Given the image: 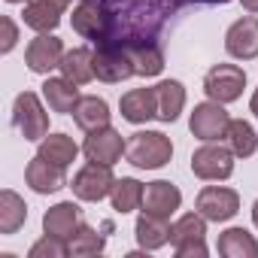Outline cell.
I'll use <instances>...</instances> for the list:
<instances>
[{"mask_svg": "<svg viewBox=\"0 0 258 258\" xmlns=\"http://www.w3.org/2000/svg\"><path fill=\"white\" fill-rule=\"evenodd\" d=\"M25 222H28L25 201L13 188H4L0 191V234H16Z\"/></svg>", "mask_w": 258, "mask_h": 258, "instance_id": "cell-27", "label": "cell"}, {"mask_svg": "<svg viewBox=\"0 0 258 258\" xmlns=\"http://www.w3.org/2000/svg\"><path fill=\"white\" fill-rule=\"evenodd\" d=\"M0 28H4V43H0V52H13L16 49V43H19V28H16V22L10 19V16H4L0 19Z\"/></svg>", "mask_w": 258, "mask_h": 258, "instance_id": "cell-32", "label": "cell"}, {"mask_svg": "<svg viewBox=\"0 0 258 258\" xmlns=\"http://www.w3.org/2000/svg\"><path fill=\"white\" fill-rule=\"evenodd\" d=\"M64 55H67V52H64V43H61L55 34H40V37L31 40V46L25 49V64H28L31 73L46 76V73H52L55 67H61Z\"/></svg>", "mask_w": 258, "mask_h": 258, "instance_id": "cell-12", "label": "cell"}, {"mask_svg": "<svg viewBox=\"0 0 258 258\" xmlns=\"http://www.w3.org/2000/svg\"><path fill=\"white\" fill-rule=\"evenodd\" d=\"M155 94H158V118L167 121V124L176 121L179 112H182V106H185V88H182V82L164 79V82L155 85Z\"/></svg>", "mask_w": 258, "mask_h": 258, "instance_id": "cell-24", "label": "cell"}, {"mask_svg": "<svg viewBox=\"0 0 258 258\" xmlns=\"http://www.w3.org/2000/svg\"><path fill=\"white\" fill-rule=\"evenodd\" d=\"M13 124L25 140H43L49 134V112L43 109L40 97L34 91H22L13 106Z\"/></svg>", "mask_w": 258, "mask_h": 258, "instance_id": "cell-4", "label": "cell"}, {"mask_svg": "<svg viewBox=\"0 0 258 258\" xmlns=\"http://www.w3.org/2000/svg\"><path fill=\"white\" fill-rule=\"evenodd\" d=\"M243 85H246V73L237 64H216L204 76V91L216 103H234L243 94Z\"/></svg>", "mask_w": 258, "mask_h": 258, "instance_id": "cell-7", "label": "cell"}, {"mask_svg": "<svg viewBox=\"0 0 258 258\" xmlns=\"http://www.w3.org/2000/svg\"><path fill=\"white\" fill-rule=\"evenodd\" d=\"M170 4L179 10V7H185V4H228V0H170Z\"/></svg>", "mask_w": 258, "mask_h": 258, "instance_id": "cell-33", "label": "cell"}, {"mask_svg": "<svg viewBox=\"0 0 258 258\" xmlns=\"http://www.w3.org/2000/svg\"><path fill=\"white\" fill-rule=\"evenodd\" d=\"M61 16H64V7L61 4H52V0H28L22 19L37 34H52L61 25Z\"/></svg>", "mask_w": 258, "mask_h": 258, "instance_id": "cell-19", "label": "cell"}, {"mask_svg": "<svg viewBox=\"0 0 258 258\" xmlns=\"http://www.w3.org/2000/svg\"><path fill=\"white\" fill-rule=\"evenodd\" d=\"M207 219L201 213H185L173 222L170 243L179 258H207Z\"/></svg>", "mask_w": 258, "mask_h": 258, "instance_id": "cell-3", "label": "cell"}, {"mask_svg": "<svg viewBox=\"0 0 258 258\" xmlns=\"http://www.w3.org/2000/svg\"><path fill=\"white\" fill-rule=\"evenodd\" d=\"M127 149V143L121 140V134L115 131V127H97V131H88L85 143H82V152L88 161H97V164H115L121 158V152Z\"/></svg>", "mask_w": 258, "mask_h": 258, "instance_id": "cell-11", "label": "cell"}, {"mask_svg": "<svg viewBox=\"0 0 258 258\" xmlns=\"http://www.w3.org/2000/svg\"><path fill=\"white\" fill-rule=\"evenodd\" d=\"M67 243H70V255H76V258L100 255V252H103V246H106L103 234H97V231H94V228H88V225H79V228H76V234H73Z\"/></svg>", "mask_w": 258, "mask_h": 258, "instance_id": "cell-30", "label": "cell"}, {"mask_svg": "<svg viewBox=\"0 0 258 258\" xmlns=\"http://www.w3.org/2000/svg\"><path fill=\"white\" fill-rule=\"evenodd\" d=\"M234 152H231V146H222L219 140H213V143H204L195 155H191V173L198 176V179H207V182H213V179H228L231 173H234Z\"/></svg>", "mask_w": 258, "mask_h": 258, "instance_id": "cell-5", "label": "cell"}, {"mask_svg": "<svg viewBox=\"0 0 258 258\" xmlns=\"http://www.w3.org/2000/svg\"><path fill=\"white\" fill-rule=\"evenodd\" d=\"M182 204V191L167 182V179H155L146 185L143 191V213H152V216H161V219H170Z\"/></svg>", "mask_w": 258, "mask_h": 258, "instance_id": "cell-15", "label": "cell"}, {"mask_svg": "<svg viewBox=\"0 0 258 258\" xmlns=\"http://www.w3.org/2000/svg\"><path fill=\"white\" fill-rule=\"evenodd\" d=\"M79 225H82V216L73 201H61L52 210H46V216H43V231L52 237H61V240H70Z\"/></svg>", "mask_w": 258, "mask_h": 258, "instance_id": "cell-17", "label": "cell"}, {"mask_svg": "<svg viewBox=\"0 0 258 258\" xmlns=\"http://www.w3.org/2000/svg\"><path fill=\"white\" fill-rule=\"evenodd\" d=\"M70 25L79 37L94 40L97 46L112 43V34H115V19H112V10L106 0H79L73 7Z\"/></svg>", "mask_w": 258, "mask_h": 258, "instance_id": "cell-1", "label": "cell"}, {"mask_svg": "<svg viewBox=\"0 0 258 258\" xmlns=\"http://www.w3.org/2000/svg\"><path fill=\"white\" fill-rule=\"evenodd\" d=\"M64 255H70V243L61 240V237H52V234L37 240L28 252V258H64Z\"/></svg>", "mask_w": 258, "mask_h": 258, "instance_id": "cell-31", "label": "cell"}, {"mask_svg": "<svg viewBox=\"0 0 258 258\" xmlns=\"http://www.w3.org/2000/svg\"><path fill=\"white\" fill-rule=\"evenodd\" d=\"M94 76L100 82H109V85L137 76L134 73V61H131V55H127L124 43H103V46L94 49Z\"/></svg>", "mask_w": 258, "mask_h": 258, "instance_id": "cell-6", "label": "cell"}, {"mask_svg": "<svg viewBox=\"0 0 258 258\" xmlns=\"http://www.w3.org/2000/svg\"><path fill=\"white\" fill-rule=\"evenodd\" d=\"M252 222H255V228H258V201H255V207H252Z\"/></svg>", "mask_w": 258, "mask_h": 258, "instance_id": "cell-36", "label": "cell"}, {"mask_svg": "<svg viewBox=\"0 0 258 258\" xmlns=\"http://www.w3.org/2000/svg\"><path fill=\"white\" fill-rule=\"evenodd\" d=\"M37 155L49 158V161L58 164V167H70V164L76 161V155H79V146H76L67 134H46V137L40 140Z\"/></svg>", "mask_w": 258, "mask_h": 258, "instance_id": "cell-26", "label": "cell"}, {"mask_svg": "<svg viewBox=\"0 0 258 258\" xmlns=\"http://www.w3.org/2000/svg\"><path fill=\"white\" fill-rule=\"evenodd\" d=\"M118 109H121L124 121L146 124V121L158 118V94H155V88H134V91L121 94Z\"/></svg>", "mask_w": 258, "mask_h": 258, "instance_id": "cell-14", "label": "cell"}, {"mask_svg": "<svg viewBox=\"0 0 258 258\" xmlns=\"http://www.w3.org/2000/svg\"><path fill=\"white\" fill-rule=\"evenodd\" d=\"M195 207L207 222H228L240 210V195L225 185H207V188H201Z\"/></svg>", "mask_w": 258, "mask_h": 258, "instance_id": "cell-10", "label": "cell"}, {"mask_svg": "<svg viewBox=\"0 0 258 258\" xmlns=\"http://www.w3.org/2000/svg\"><path fill=\"white\" fill-rule=\"evenodd\" d=\"M70 82H76V85H85V82H91L94 79V52L91 49H70L67 55H64V61H61V67H58Z\"/></svg>", "mask_w": 258, "mask_h": 258, "instance_id": "cell-25", "label": "cell"}, {"mask_svg": "<svg viewBox=\"0 0 258 258\" xmlns=\"http://www.w3.org/2000/svg\"><path fill=\"white\" fill-rule=\"evenodd\" d=\"M246 13H258V0H240Z\"/></svg>", "mask_w": 258, "mask_h": 258, "instance_id": "cell-34", "label": "cell"}, {"mask_svg": "<svg viewBox=\"0 0 258 258\" xmlns=\"http://www.w3.org/2000/svg\"><path fill=\"white\" fill-rule=\"evenodd\" d=\"M219 255H225V258H258V240L246 228H228L219 234Z\"/></svg>", "mask_w": 258, "mask_h": 258, "instance_id": "cell-23", "label": "cell"}, {"mask_svg": "<svg viewBox=\"0 0 258 258\" xmlns=\"http://www.w3.org/2000/svg\"><path fill=\"white\" fill-rule=\"evenodd\" d=\"M170 219H161V216H152V213H140L137 225H134V234H137V243L143 249H161L170 243Z\"/></svg>", "mask_w": 258, "mask_h": 258, "instance_id": "cell-21", "label": "cell"}, {"mask_svg": "<svg viewBox=\"0 0 258 258\" xmlns=\"http://www.w3.org/2000/svg\"><path fill=\"white\" fill-rule=\"evenodd\" d=\"M73 121L82 131H97V127L109 124V103L97 94H85L79 97V103L73 106Z\"/></svg>", "mask_w": 258, "mask_h": 258, "instance_id": "cell-22", "label": "cell"}, {"mask_svg": "<svg viewBox=\"0 0 258 258\" xmlns=\"http://www.w3.org/2000/svg\"><path fill=\"white\" fill-rule=\"evenodd\" d=\"M124 49L134 61L137 76H158L164 70V52L158 49L155 40H131V43H124Z\"/></svg>", "mask_w": 258, "mask_h": 258, "instance_id": "cell-18", "label": "cell"}, {"mask_svg": "<svg viewBox=\"0 0 258 258\" xmlns=\"http://www.w3.org/2000/svg\"><path fill=\"white\" fill-rule=\"evenodd\" d=\"M25 179H28V185H31L37 195H55V191H61V188L67 185L64 167L52 164V161L43 158V155L31 158V164H28V170H25Z\"/></svg>", "mask_w": 258, "mask_h": 258, "instance_id": "cell-16", "label": "cell"}, {"mask_svg": "<svg viewBox=\"0 0 258 258\" xmlns=\"http://www.w3.org/2000/svg\"><path fill=\"white\" fill-rule=\"evenodd\" d=\"M124 155L140 170H158L173 158V143L161 131H137V134H131V140H127Z\"/></svg>", "mask_w": 258, "mask_h": 258, "instance_id": "cell-2", "label": "cell"}, {"mask_svg": "<svg viewBox=\"0 0 258 258\" xmlns=\"http://www.w3.org/2000/svg\"><path fill=\"white\" fill-rule=\"evenodd\" d=\"M225 140H228V146H231V152H234L237 158H249V155H255V149H258V134L252 131V124L243 121V118H231Z\"/></svg>", "mask_w": 258, "mask_h": 258, "instance_id": "cell-29", "label": "cell"}, {"mask_svg": "<svg viewBox=\"0 0 258 258\" xmlns=\"http://www.w3.org/2000/svg\"><path fill=\"white\" fill-rule=\"evenodd\" d=\"M43 97H46V103H49V109L52 112H73V106L79 103V85L76 82H70L67 76H49L46 82H43Z\"/></svg>", "mask_w": 258, "mask_h": 258, "instance_id": "cell-20", "label": "cell"}, {"mask_svg": "<svg viewBox=\"0 0 258 258\" xmlns=\"http://www.w3.org/2000/svg\"><path fill=\"white\" fill-rule=\"evenodd\" d=\"M225 49L231 58L237 61H252L258 58V19L255 16H243L237 19L228 34H225Z\"/></svg>", "mask_w": 258, "mask_h": 258, "instance_id": "cell-13", "label": "cell"}, {"mask_svg": "<svg viewBox=\"0 0 258 258\" xmlns=\"http://www.w3.org/2000/svg\"><path fill=\"white\" fill-rule=\"evenodd\" d=\"M249 106H252V112H255V118H258V88H255V94H252V100H249Z\"/></svg>", "mask_w": 258, "mask_h": 258, "instance_id": "cell-35", "label": "cell"}, {"mask_svg": "<svg viewBox=\"0 0 258 258\" xmlns=\"http://www.w3.org/2000/svg\"><path fill=\"white\" fill-rule=\"evenodd\" d=\"M115 185V176H112V167L109 164H97V161H88L70 182L73 195L79 201H88V204H97L103 201Z\"/></svg>", "mask_w": 258, "mask_h": 258, "instance_id": "cell-8", "label": "cell"}, {"mask_svg": "<svg viewBox=\"0 0 258 258\" xmlns=\"http://www.w3.org/2000/svg\"><path fill=\"white\" fill-rule=\"evenodd\" d=\"M7 4H28V0H7Z\"/></svg>", "mask_w": 258, "mask_h": 258, "instance_id": "cell-37", "label": "cell"}, {"mask_svg": "<svg viewBox=\"0 0 258 258\" xmlns=\"http://www.w3.org/2000/svg\"><path fill=\"white\" fill-rule=\"evenodd\" d=\"M228 124H231V115L225 112V103H216V100H207V103H198L191 109V118H188V127L191 134L204 143H213V140H222L228 134Z\"/></svg>", "mask_w": 258, "mask_h": 258, "instance_id": "cell-9", "label": "cell"}, {"mask_svg": "<svg viewBox=\"0 0 258 258\" xmlns=\"http://www.w3.org/2000/svg\"><path fill=\"white\" fill-rule=\"evenodd\" d=\"M143 191H146V185L137 182V179H131V176L115 179V185H112V191H109L112 210H118V213H131V210L143 207Z\"/></svg>", "mask_w": 258, "mask_h": 258, "instance_id": "cell-28", "label": "cell"}]
</instances>
